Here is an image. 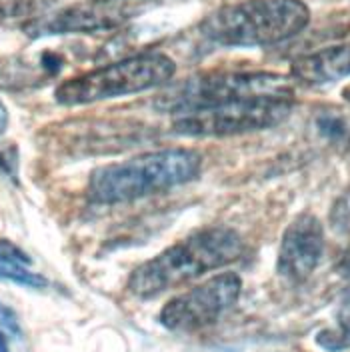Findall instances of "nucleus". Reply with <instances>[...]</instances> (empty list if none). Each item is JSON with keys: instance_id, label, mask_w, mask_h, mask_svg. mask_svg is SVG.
I'll return each mask as SVG.
<instances>
[{"instance_id": "nucleus-1", "label": "nucleus", "mask_w": 350, "mask_h": 352, "mask_svg": "<svg viewBox=\"0 0 350 352\" xmlns=\"http://www.w3.org/2000/svg\"><path fill=\"white\" fill-rule=\"evenodd\" d=\"M241 254L242 239L239 232L228 226L202 228L134 268L129 290L138 298H154L208 270L239 261Z\"/></svg>"}, {"instance_id": "nucleus-2", "label": "nucleus", "mask_w": 350, "mask_h": 352, "mask_svg": "<svg viewBox=\"0 0 350 352\" xmlns=\"http://www.w3.org/2000/svg\"><path fill=\"white\" fill-rule=\"evenodd\" d=\"M310 22L303 0H242L220 6L198 24V32L226 48H252L285 43Z\"/></svg>"}, {"instance_id": "nucleus-3", "label": "nucleus", "mask_w": 350, "mask_h": 352, "mask_svg": "<svg viewBox=\"0 0 350 352\" xmlns=\"http://www.w3.org/2000/svg\"><path fill=\"white\" fill-rule=\"evenodd\" d=\"M202 158L190 148H164L96 168L88 180V197L98 204H120L166 192L200 173Z\"/></svg>"}, {"instance_id": "nucleus-4", "label": "nucleus", "mask_w": 350, "mask_h": 352, "mask_svg": "<svg viewBox=\"0 0 350 352\" xmlns=\"http://www.w3.org/2000/svg\"><path fill=\"white\" fill-rule=\"evenodd\" d=\"M241 100L294 102L292 82L274 72H208L168 88L156 107L173 114Z\"/></svg>"}, {"instance_id": "nucleus-5", "label": "nucleus", "mask_w": 350, "mask_h": 352, "mask_svg": "<svg viewBox=\"0 0 350 352\" xmlns=\"http://www.w3.org/2000/svg\"><path fill=\"white\" fill-rule=\"evenodd\" d=\"M175 60L164 52H140L68 78L56 87L54 98L58 104L78 107L116 96L138 94L166 85L175 76Z\"/></svg>"}, {"instance_id": "nucleus-6", "label": "nucleus", "mask_w": 350, "mask_h": 352, "mask_svg": "<svg viewBox=\"0 0 350 352\" xmlns=\"http://www.w3.org/2000/svg\"><path fill=\"white\" fill-rule=\"evenodd\" d=\"M292 110V102L281 100H241L217 107L186 110L175 114L173 131L180 136H234L264 131L281 124Z\"/></svg>"}, {"instance_id": "nucleus-7", "label": "nucleus", "mask_w": 350, "mask_h": 352, "mask_svg": "<svg viewBox=\"0 0 350 352\" xmlns=\"http://www.w3.org/2000/svg\"><path fill=\"white\" fill-rule=\"evenodd\" d=\"M242 280L234 272H222L168 300L162 312V327L175 332H197L215 324L224 312L237 305Z\"/></svg>"}, {"instance_id": "nucleus-8", "label": "nucleus", "mask_w": 350, "mask_h": 352, "mask_svg": "<svg viewBox=\"0 0 350 352\" xmlns=\"http://www.w3.org/2000/svg\"><path fill=\"white\" fill-rule=\"evenodd\" d=\"M325 252L322 222L303 212L286 226L278 250V274L290 285H300L312 276Z\"/></svg>"}, {"instance_id": "nucleus-9", "label": "nucleus", "mask_w": 350, "mask_h": 352, "mask_svg": "<svg viewBox=\"0 0 350 352\" xmlns=\"http://www.w3.org/2000/svg\"><path fill=\"white\" fill-rule=\"evenodd\" d=\"M131 19V12L112 4H78L65 8L41 26L44 34H94L118 28Z\"/></svg>"}, {"instance_id": "nucleus-10", "label": "nucleus", "mask_w": 350, "mask_h": 352, "mask_svg": "<svg viewBox=\"0 0 350 352\" xmlns=\"http://www.w3.org/2000/svg\"><path fill=\"white\" fill-rule=\"evenodd\" d=\"M347 76H350V43L300 56L290 66V78L308 87L329 85Z\"/></svg>"}, {"instance_id": "nucleus-11", "label": "nucleus", "mask_w": 350, "mask_h": 352, "mask_svg": "<svg viewBox=\"0 0 350 352\" xmlns=\"http://www.w3.org/2000/svg\"><path fill=\"white\" fill-rule=\"evenodd\" d=\"M54 0H0L2 21H28L41 16Z\"/></svg>"}, {"instance_id": "nucleus-12", "label": "nucleus", "mask_w": 350, "mask_h": 352, "mask_svg": "<svg viewBox=\"0 0 350 352\" xmlns=\"http://www.w3.org/2000/svg\"><path fill=\"white\" fill-rule=\"evenodd\" d=\"M0 278L19 283L22 286H30V288H43L48 285L44 276L28 270V266H12V264H0Z\"/></svg>"}, {"instance_id": "nucleus-13", "label": "nucleus", "mask_w": 350, "mask_h": 352, "mask_svg": "<svg viewBox=\"0 0 350 352\" xmlns=\"http://www.w3.org/2000/svg\"><path fill=\"white\" fill-rule=\"evenodd\" d=\"M330 220H332L334 228H338L340 232H350V186L349 190L336 200V204L330 212Z\"/></svg>"}, {"instance_id": "nucleus-14", "label": "nucleus", "mask_w": 350, "mask_h": 352, "mask_svg": "<svg viewBox=\"0 0 350 352\" xmlns=\"http://www.w3.org/2000/svg\"><path fill=\"white\" fill-rule=\"evenodd\" d=\"M0 264H12V266H30V256L21 250L17 244L6 239H0Z\"/></svg>"}, {"instance_id": "nucleus-15", "label": "nucleus", "mask_w": 350, "mask_h": 352, "mask_svg": "<svg viewBox=\"0 0 350 352\" xmlns=\"http://www.w3.org/2000/svg\"><path fill=\"white\" fill-rule=\"evenodd\" d=\"M17 158H19V151L14 146H6L0 151V170L10 178H14L17 175V166H19Z\"/></svg>"}, {"instance_id": "nucleus-16", "label": "nucleus", "mask_w": 350, "mask_h": 352, "mask_svg": "<svg viewBox=\"0 0 350 352\" xmlns=\"http://www.w3.org/2000/svg\"><path fill=\"white\" fill-rule=\"evenodd\" d=\"M0 327L6 330H10V332H14V334H19L21 332V327H19V320H17V314L10 310L8 307H4L2 302H0Z\"/></svg>"}, {"instance_id": "nucleus-17", "label": "nucleus", "mask_w": 350, "mask_h": 352, "mask_svg": "<svg viewBox=\"0 0 350 352\" xmlns=\"http://www.w3.org/2000/svg\"><path fill=\"white\" fill-rule=\"evenodd\" d=\"M8 126V112H6V107L0 102V134L6 131Z\"/></svg>"}, {"instance_id": "nucleus-18", "label": "nucleus", "mask_w": 350, "mask_h": 352, "mask_svg": "<svg viewBox=\"0 0 350 352\" xmlns=\"http://www.w3.org/2000/svg\"><path fill=\"white\" fill-rule=\"evenodd\" d=\"M0 352H10L8 349V342H6V338H4V334L0 332Z\"/></svg>"}, {"instance_id": "nucleus-19", "label": "nucleus", "mask_w": 350, "mask_h": 352, "mask_svg": "<svg viewBox=\"0 0 350 352\" xmlns=\"http://www.w3.org/2000/svg\"><path fill=\"white\" fill-rule=\"evenodd\" d=\"M96 4H114V2H124V0H92Z\"/></svg>"}]
</instances>
